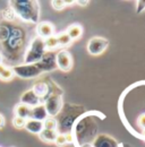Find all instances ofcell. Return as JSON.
I'll use <instances>...</instances> for the list:
<instances>
[{"instance_id": "obj_22", "label": "cell", "mask_w": 145, "mask_h": 147, "mask_svg": "<svg viewBox=\"0 0 145 147\" xmlns=\"http://www.w3.org/2000/svg\"><path fill=\"white\" fill-rule=\"evenodd\" d=\"M54 143H56V145H57V146H59V147L65 146V145L67 144V140H66L65 135H64V134H58V136L56 137Z\"/></svg>"}, {"instance_id": "obj_24", "label": "cell", "mask_w": 145, "mask_h": 147, "mask_svg": "<svg viewBox=\"0 0 145 147\" xmlns=\"http://www.w3.org/2000/svg\"><path fill=\"white\" fill-rule=\"evenodd\" d=\"M137 122H138V125H140L141 128L145 129V113H142V114L138 117Z\"/></svg>"}, {"instance_id": "obj_11", "label": "cell", "mask_w": 145, "mask_h": 147, "mask_svg": "<svg viewBox=\"0 0 145 147\" xmlns=\"http://www.w3.org/2000/svg\"><path fill=\"white\" fill-rule=\"evenodd\" d=\"M36 32H37V36L45 40V38L54 35V25L51 23H49V22H42V23L37 24Z\"/></svg>"}, {"instance_id": "obj_5", "label": "cell", "mask_w": 145, "mask_h": 147, "mask_svg": "<svg viewBox=\"0 0 145 147\" xmlns=\"http://www.w3.org/2000/svg\"><path fill=\"white\" fill-rule=\"evenodd\" d=\"M108 40H106L103 37H92L87 43V51L92 55H100L106 51V49L108 48Z\"/></svg>"}, {"instance_id": "obj_27", "label": "cell", "mask_w": 145, "mask_h": 147, "mask_svg": "<svg viewBox=\"0 0 145 147\" xmlns=\"http://www.w3.org/2000/svg\"><path fill=\"white\" fill-rule=\"evenodd\" d=\"M81 147H93V146H92V144H90V143H84V144L81 145Z\"/></svg>"}, {"instance_id": "obj_9", "label": "cell", "mask_w": 145, "mask_h": 147, "mask_svg": "<svg viewBox=\"0 0 145 147\" xmlns=\"http://www.w3.org/2000/svg\"><path fill=\"white\" fill-rule=\"evenodd\" d=\"M32 90L36 94V96L41 100L42 103H44V101L51 95V87L49 86L48 83H45L43 80H40V82L35 83Z\"/></svg>"}, {"instance_id": "obj_19", "label": "cell", "mask_w": 145, "mask_h": 147, "mask_svg": "<svg viewBox=\"0 0 145 147\" xmlns=\"http://www.w3.org/2000/svg\"><path fill=\"white\" fill-rule=\"evenodd\" d=\"M58 128V121L51 118V117H48L44 121H43V129H48V130H57Z\"/></svg>"}, {"instance_id": "obj_2", "label": "cell", "mask_w": 145, "mask_h": 147, "mask_svg": "<svg viewBox=\"0 0 145 147\" xmlns=\"http://www.w3.org/2000/svg\"><path fill=\"white\" fill-rule=\"evenodd\" d=\"M45 47H44V40L41 37L36 36L33 38L30 48L27 49L25 58H24V62L26 65H34L37 63L39 61H41L42 57L45 53Z\"/></svg>"}, {"instance_id": "obj_3", "label": "cell", "mask_w": 145, "mask_h": 147, "mask_svg": "<svg viewBox=\"0 0 145 147\" xmlns=\"http://www.w3.org/2000/svg\"><path fill=\"white\" fill-rule=\"evenodd\" d=\"M43 105L47 110L48 117L54 118L60 113V111L62 109V97L60 94L51 93V95L44 101Z\"/></svg>"}, {"instance_id": "obj_12", "label": "cell", "mask_w": 145, "mask_h": 147, "mask_svg": "<svg viewBox=\"0 0 145 147\" xmlns=\"http://www.w3.org/2000/svg\"><path fill=\"white\" fill-rule=\"evenodd\" d=\"M47 118H48V113H47V110L43 104H39L34 108H31V113H30L28 119H33V120L43 122Z\"/></svg>"}, {"instance_id": "obj_25", "label": "cell", "mask_w": 145, "mask_h": 147, "mask_svg": "<svg viewBox=\"0 0 145 147\" xmlns=\"http://www.w3.org/2000/svg\"><path fill=\"white\" fill-rule=\"evenodd\" d=\"M3 126H5V118H3V117L0 114V129L2 128Z\"/></svg>"}, {"instance_id": "obj_26", "label": "cell", "mask_w": 145, "mask_h": 147, "mask_svg": "<svg viewBox=\"0 0 145 147\" xmlns=\"http://www.w3.org/2000/svg\"><path fill=\"white\" fill-rule=\"evenodd\" d=\"M75 2L79 3V6H86V3H89L90 1H89V0H86V1H75Z\"/></svg>"}, {"instance_id": "obj_10", "label": "cell", "mask_w": 145, "mask_h": 147, "mask_svg": "<svg viewBox=\"0 0 145 147\" xmlns=\"http://www.w3.org/2000/svg\"><path fill=\"white\" fill-rule=\"evenodd\" d=\"M20 103L25 104L30 108H34L39 104H43L41 102V100L36 96V94L33 92V90H28L25 93H23V95L20 96Z\"/></svg>"}, {"instance_id": "obj_1", "label": "cell", "mask_w": 145, "mask_h": 147, "mask_svg": "<svg viewBox=\"0 0 145 147\" xmlns=\"http://www.w3.org/2000/svg\"><path fill=\"white\" fill-rule=\"evenodd\" d=\"M9 6L23 22L36 24L40 17V6L33 0H10Z\"/></svg>"}, {"instance_id": "obj_23", "label": "cell", "mask_w": 145, "mask_h": 147, "mask_svg": "<svg viewBox=\"0 0 145 147\" xmlns=\"http://www.w3.org/2000/svg\"><path fill=\"white\" fill-rule=\"evenodd\" d=\"M25 122H26L25 119H22V118H18V117H15V118L13 119V125L18 129L24 128V127H25Z\"/></svg>"}, {"instance_id": "obj_29", "label": "cell", "mask_w": 145, "mask_h": 147, "mask_svg": "<svg viewBox=\"0 0 145 147\" xmlns=\"http://www.w3.org/2000/svg\"><path fill=\"white\" fill-rule=\"evenodd\" d=\"M0 63H1V62H0Z\"/></svg>"}, {"instance_id": "obj_6", "label": "cell", "mask_w": 145, "mask_h": 147, "mask_svg": "<svg viewBox=\"0 0 145 147\" xmlns=\"http://www.w3.org/2000/svg\"><path fill=\"white\" fill-rule=\"evenodd\" d=\"M56 66L62 71H69L72 66V59L67 50H60L56 55Z\"/></svg>"}, {"instance_id": "obj_20", "label": "cell", "mask_w": 145, "mask_h": 147, "mask_svg": "<svg viewBox=\"0 0 145 147\" xmlns=\"http://www.w3.org/2000/svg\"><path fill=\"white\" fill-rule=\"evenodd\" d=\"M44 47H45V50H54L56 49L58 45V41H57V37L52 35V36L48 37L44 40Z\"/></svg>"}, {"instance_id": "obj_17", "label": "cell", "mask_w": 145, "mask_h": 147, "mask_svg": "<svg viewBox=\"0 0 145 147\" xmlns=\"http://www.w3.org/2000/svg\"><path fill=\"white\" fill-rule=\"evenodd\" d=\"M14 77V71L12 68H8V67H5L3 65L0 63V79L1 80H5V82H9L12 80Z\"/></svg>"}, {"instance_id": "obj_4", "label": "cell", "mask_w": 145, "mask_h": 147, "mask_svg": "<svg viewBox=\"0 0 145 147\" xmlns=\"http://www.w3.org/2000/svg\"><path fill=\"white\" fill-rule=\"evenodd\" d=\"M13 71H14V75H16L20 78H24V79H31V78H36L39 77L42 71L41 69L36 66L35 63L34 65H19V66H15L14 68H12Z\"/></svg>"}, {"instance_id": "obj_18", "label": "cell", "mask_w": 145, "mask_h": 147, "mask_svg": "<svg viewBox=\"0 0 145 147\" xmlns=\"http://www.w3.org/2000/svg\"><path fill=\"white\" fill-rule=\"evenodd\" d=\"M56 37H57V41H58V45L59 47H67V45H69L72 43L70 37L68 36V34L66 32H62V33L58 34Z\"/></svg>"}, {"instance_id": "obj_15", "label": "cell", "mask_w": 145, "mask_h": 147, "mask_svg": "<svg viewBox=\"0 0 145 147\" xmlns=\"http://www.w3.org/2000/svg\"><path fill=\"white\" fill-rule=\"evenodd\" d=\"M39 136H40V138H41L43 142H47V143H54L56 137L58 136V131H57V130L43 129V130L39 134Z\"/></svg>"}, {"instance_id": "obj_8", "label": "cell", "mask_w": 145, "mask_h": 147, "mask_svg": "<svg viewBox=\"0 0 145 147\" xmlns=\"http://www.w3.org/2000/svg\"><path fill=\"white\" fill-rule=\"evenodd\" d=\"M35 65L41 69L42 73H44V71H51V70H54V68L57 67L56 66V55L52 52L45 51V53L42 57L41 61H39Z\"/></svg>"}, {"instance_id": "obj_21", "label": "cell", "mask_w": 145, "mask_h": 147, "mask_svg": "<svg viewBox=\"0 0 145 147\" xmlns=\"http://www.w3.org/2000/svg\"><path fill=\"white\" fill-rule=\"evenodd\" d=\"M74 2L75 1H64V0H54V1H51L52 7L56 10H61L66 6H68V3H74Z\"/></svg>"}, {"instance_id": "obj_13", "label": "cell", "mask_w": 145, "mask_h": 147, "mask_svg": "<svg viewBox=\"0 0 145 147\" xmlns=\"http://www.w3.org/2000/svg\"><path fill=\"white\" fill-rule=\"evenodd\" d=\"M27 131H30L31 134H36L39 135L42 130H43V122L42 121H37L33 119H27L25 122V127Z\"/></svg>"}, {"instance_id": "obj_28", "label": "cell", "mask_w": 145, "mask_h": 147, "mask_svg": "<svg viewBox=\"0 0 145 147\" xmlns=\"http://www.w3.org/2000/svg\"><path fill=\"white\" fill-rule=\"evenodd\" d=\"M143 137L145 138V129H143Z\"/></svg>"}, {"instance_id": "obj_7", "label": "cell", "mask_w": 145, "mask_h": 147, "mask_svg": "<svg viewBox=\"0 0 145 147\" xmlns=\"http://www.w3.org/2000/svg\"><path fill=\"white\" fill-rule=\"evenodd\" d=\"M93 147H120L119 143L111 136L107 134H100L98 135L93 142H92Z\"/></svg>"}, {"instance_id": "obj_16", "label": "cell", "mask_w": 145, "mask_h": 147, "mask_svg": "<svg viewBox=\"0 0 145 147\" xmlns=\"http://www.w3.org/2000/svg\"><path fill=\"white\" fill-rule=\"evenodd\" d=\"M30 113H31V108L25 105V104H22L19 103L17 107L15 108V114L18 118H22V119H25L27 120L30 118Z\"/></svg>"}, {"instance_id": "obj_14", "label": "cell", "mask_w": 145, "mask_h": 147, "mask_svg": "<svg viewBox=\"0 0 145 147\" xmlns=\"http://www.w3.org/2000/svg\"><path fill=\"white\" fill-rule=\"evenodd\" d=\"M66 33L68 34V36L70 37L72 41V40H77V38L81 37L82 33H83V27L79 24H72L67 28Z\"/></svg>"}]
</instances>
